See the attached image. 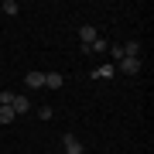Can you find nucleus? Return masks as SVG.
I'll list each match as a JSON object with an SVG mask.
<instances>
[{
  "mask_svg": "<svg viewBox=\"0 0 154 154\" xmlns=\"http://www.w3.org/2000/svg\"><path fill=\"white\" fill-rule=\"evenodd\" d=\"M140 65H144V62L140 58H134V55H123L120 62H116V65L113 69H120L123 72V75H137V72H140Z\"/></svg>",
  "mask_w": 154,
  "mask_h": 154,
  "instance_id": "obj_1",
  "label": "nucleus"
},
{
  "mask_svg": "<svg viewBox=\"0 0 154 154\" xmlns=\"http://www.w3.org/2000/svg\"><path fill=\"white\" fill-rule=\"evenodd\" d=\"M62 147H65V154H82V151H86L82 144H79L75 134H65V137H62Z\"/></svg>",
  "mask_w": 154,
  "mask_h": 154,
  "instance_id": "obj_2",
  "label": "nucleus"
},
{
  "mask_svg": "<svg viewBox=\"0 0 154 154\" xmlns=\"http://www.w3.org/2000/svg\"><path fill=\"white\" fill-rule=\"evenodd\" d=\"M11 110H14L17 116H21V113H28V110H31V99L24 96V93H14V103H11Z\"/></svg>",
  "mask_w": 154,
  "mask_h": 154,
  "instance_id": "obj_3",
  "label": "nucleus"
},
{
  "mask_svg": "<svg viewBox=\"0 0 154 154\" xmlns=\"http://www.w3.org/2000/svg\"><path fill=\"white\" fill-rule=\"evenodd\" d=\"M24 82H28V89H45V72H28Z\"/></svg>",
  "mask_w": 154,
  "mask_h": 154,
  "instance_id": "obj_4",
  "label": "nucleus"
},
{
  "mask_svg": "<svg viewBox=\"0 0 154 154\" xmlns=\"http://www.w3.org/2000/svg\"><path fill=\"white\" fill-rule=\"evenodd\" d=\"M62 82H65V79H62L58 72H45V89H62Z\"/></svg>",
  "mask_w": 154,
  "mask_h": 154,
  "instance_id": "obj_5",
  "label": "nucleus"
},
{
  "mask_svg": "<svg viewBox=\"0 0 154 154\" xmlns=\"http://www.w3.org/2000/svg\"><path fill=\"white\" fill-rule=\"evenodd\" d=\"M79 38H82V45H93L96 41V28L93 24H82V28H79Z\"/></svg>",
  "mask_w": 154,
  "mask_h": 154,
  "instance_id": "obj_6",
  "label": "nucleus"
},
{
  "mask_svg": "<svg viewBox=\"0 0 154 154\" xmlns=\"http://www.w3.org/2000/svg\"><path fill=\"white\" fill-rule=\"evenodd\" d=\"M113 75H116L113 65H99V69H93V79H113Z\"/></svg>",
  "mask_w": 154,
  "mask_h": 154,
  "instance_id": "obj_7",
  "label": "nucleus"
},
{
  "mask_svg": "<svg viewBox=\"0 0 154 154\" xmlns=\"http://www.w3.org/2000/svg\"><path fill=\"white\" fill-rule=\"evenodd\" d=\"M123 55H134V58H140V41H127V45H123Z\"/></svg>",
  "mask_w": 154,
  "mask_h": 154,
  "instance_id": "obj_8",
  "label": "nucleus"
},
{
  "mask_svg": "<svg viewBox=\"0 0 154 154\" xmlns=\"http://www.w3.org/2000/svg\"><path fill=\"white\" fill-rule=\"evenodd\" d=\"M14 120H17V113L11 106H0V123H14Z\"/></svg>",
  "mask_w": 154,
  "mask_h": 154,
  "instance_id": "obj_9",
  "label": "nucleus"
},
{
  "mask_svg": "<svg viewBox=\"0 0 154 154\" xmlns=\"http://www.w3.org/2000/svg\"><path fill=\"white\" fill-rule=\"evenodd\" d=\"M0 11H4V14H11V17H14L17 11H21V7H17V4H14V0H4V7H0Z\"/></svg>",
  "mask_w": 154,
  "mask_h": 154,
  "instance_id": "obj_10",
  "label": "nucleus"
},
{
  "mask_svg": "<svg viewBox=\"0 0 154 154\" xmlns=\"http://www.w3.org/2000/svg\"><path fill=\"white\" fill-rule=\"evenodd\" d=\"M89 48H93V51H106V48H110V41H103V38H96L93 45H89Z\"/></svg>",
  "mask_w": 154,
  "mask_h": 154,
  "instance_id": "obj_11",
  "label": "nucleus"
},
{
  "mask_svg": "<svg viewBox=\"0 0 154 154\" xmlns=\"http://www.w3.org/2000/svg\"><path fill=\"white\" fill-rule=\"evenodd\" d=\"M38 120H51V106H41V110H38Z\"/></svg>",
  "mask_w": 154,
  "mask_h": 154,
  "instance_id": "obj_12",
  "label": "nucleus"
}]
</instances>
